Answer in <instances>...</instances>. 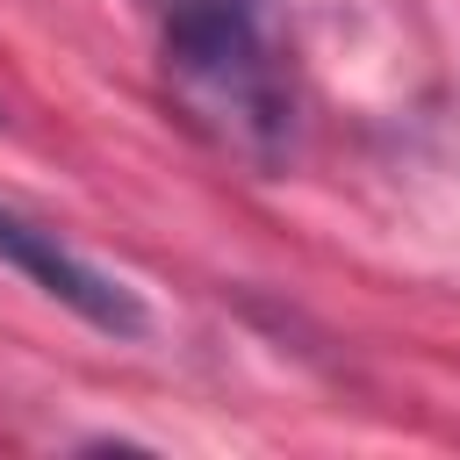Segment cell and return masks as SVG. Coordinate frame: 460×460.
Segmentation results:
<instances>
[{
  "label": "cell",
  "instance_id": "2",
  "mask_svg": "<svg viewBox=\"0 0 460 460\" xmlns=\"http://www.w3.org/2000/svg\"><path fill=\"white\" fill-rule=\"evenodd\" d=\"M0 259L7 266H22L43 295H58L72 316H86L93 331H115V338H137L144 331V309H137V295L122 288V280H108L93 259H79L58 230H36L29 216H14V208H0Z\"/></svg>",
  "mask_w": 460,
  "mask_h": 460
},
{
  "label": "cell",
  "instance_id": "1",
  "mask_svg": "<svg viewBox=\"0 0 460 460\" xmlns=\"http://www.w3.org/2000/svg\"><path fill=\"white\" fill-rule=\"evenodd\" d=\"M172 115L223 158L280 172L295 151V79L273 0H151Z\"/></svg>",
  "mask_w": 460,
  "mask_h": 460
}]
</instances>
